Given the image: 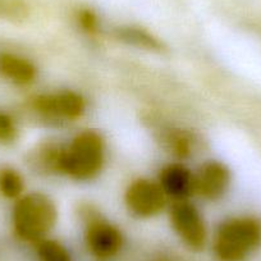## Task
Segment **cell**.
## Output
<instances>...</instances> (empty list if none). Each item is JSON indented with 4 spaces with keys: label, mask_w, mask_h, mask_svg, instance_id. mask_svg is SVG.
<instances>
[{
    "label": "cell",
    "mask_w": 261,
    "mask_h": 261,
    "mask_svg": "<svg viewBox=\"0 0 261 261\" xmlns=\"http://www.w3.org/2000/svg\"><path fill=\"white\" fill-rule=\"evenodd\" d=\"M160 186L167 195L177 201L186 200L195 191V177L180 164H170L160 173Z\"/></svg>",
    "instance_id": "9"
},
{
    "label": "cell",
    "mask_w": 261,
    "mask_h": 261,
    "mask_svg": "<svg viewBox=\"0 0 261 261\" xmlns=\"http://www.w3.org/2000/svg\"><path fill=\"white\" fill-rule=\"evenodd\" d=\"M125 204L137 217H154L164 207V191L162 186L149 179L135 180L125 192Z\"/></svg>",
    "instance_id": "5"
},
{
    "label": "cell",
    "mask_w": 261,
    "mask_h": 261,
    "mask_svg": "<svg viewBox=\"0 0 261 261\" xmlns=\"http://www.w3.org/2000/svg\"><path fill=\"white\" fill-rule=\"evenodd\" d=\"M261 245V223L253 218H234L219 227L215 253L222 261H243Z\"/></svg>",
    "instance_id": "3"
},
{
    "label": "cell",
    "mask_w": 261,
    "mask_h": 261,
    "mask_svg": "<svg viewBox=\"0 0 261 261\" xmlns=\"http://www.w3.org/2000/svg\"><path fill=\"white\" fill-rule=\"evenodd\" d=\"M18 136L14 120L6 113L0 112V144H12Z\"/></svg>",
    "instance_id": "15"
},
{
    "label": "cell",
    "mask_w": 261,
    "mask_h": 261,
    "mask_svg": "<svg viewBox=\"0 0 261 261\" xmlns=\"http://www.w3.org/2000/svg\"><path fill=\"white\" fill-rule=\"evenodd\" d=\"M57 222V207L44 193L34 192L18 200L13 210L17 236L24 241L40 242Z\"/></svg>",
    "instance_id": "2"
},
{
    "label": "cell",
    "mask_w": 261,
    "mask_h": 261,
    "mask_svg": "<svg viewBox=\"0 0 261 261\" xmlns=\"http://www.w3.org/2000/svg\"><path fill=\"white\" fill-rule=\"evenodd\" d=\"M170 220L177 234L192 250H201L206 242V228L201 215L193 205L180 200L170 212Z\"/></svg>",
    "instance_id": "4"
},
{
    "label": "cell",
    "mask_w": 261,
    "mask_h": 261,
    "mask_svg": "<svg viewBox=\"0 0 261 261\" xmlns=\"http://www.w3.org/2000/svg\"><path fill=\"white\" fill-rule=\"evenodd\" d=\"M0 76L18 86L32 84L36 68L30 60L11 53H0Z\"/></svg>",
    "instance_id": "10"
},
{
    "label": "cell",
    "mask_w": 261,
    "mask_h": 261,
    "mask_svg": "<svg viewBox=\"0 0 261 261\" xmlns=\"http://www.w3.org/2000/svg\"><path fill=\"white\" fill-rule=\"evenodd\" d=\"M40 261H71L68 251L57 241L41 240L37 245Z\"/></svg>",
    "instance_id": "14"
},
{
    "label": "cell",
    "mask_w": 261,
    "mask_h": 261,
    "mask_svg": "<svg viewBox=\"0 0 261 261\" xmlns=\"http://www.w3.org/2000/svg\"><path fill=\"white\" fill-rule=\"evenodd\" d=\"M165 144L170 152L178 158H187L193 146V139L190 134L182 129L169 130L164 137Z\"/></svg>",
    "instance_id": "12"
},
{
    "label": "cell",
    "mask_w": 261,
    "mask_h": 261,
    "mask_svg": "<svg viewBox=\"0 0 261 261\" xmlns=\"http://www.w3.org/2000/svg\"><path fill=\"white\" fill-rule=\"evenodd\" d=\"M80 23L85 31L95 32L97 30V19L95 14L90 11H84L80 14Z\"/></svg>",
    "instance_id": "16"
},
{
    "label": "cell",
    "mask_w": 261,
    "mask_h": 261,
    "mask_svg": "<svg viewBox=\"0 0 261 261\" xmlns=\"http://www.w3.org/2000/svg\"><path fill=\"white\" fill-rule=\"evenodd\" d=\"M117 37L122 40L123 42H127V44L137 47H142V49L151 50V51H162L163 50L162 42L156 37L141 29L123 27L117 31Z\"/></svg>",
    "instance_id": "11"
},
{
    "label": "cell",
    "mask_w": 261,
    "mask_h": 261,
    "mask_svg": "<svg viewBox=\"0 0 261 261\" xmlns=\"http://www.w3.org/2000/svg\"><path fill=\"white\" fill-rule=\"evenodd\" d=\"M230 182V173L219 162L205 163L195 175V191L207 200H218L224 195Z\"/></svg>",
    "instance_id": "8"
},
{
    "label": "cell",
    "mask_w": 261,
    "mask_h": 261,
    "mask_svg": "<svg viewBox=\"0 0 261 261\" xmlns=\"http://www.w3.org/2000/svg\"><path fill=\"white\" fill-rule=\"evenodd\" d=\"M35 110L53 117L76 119L85 112V100L81 95L72 91L40 95L32 101Z\"/></svg>",
    "instance_id": "7"
},
{
    "label": "cell",
    "mask_w": 261,
    "mask_h": 261,
    "mask_svg": "<svg viewBox=\"0 0 261 261\" xmlns=\"http://www.w3.org/2000/svg\"><path fill=\"white\" fill-rule=\"evenodd\" d=\"M23 179L17 170L12 168L0 169V192L8 199H17L23 191Z\"/></svg>",
    "instance_id": "13"
},
{
    "label": "cell",
    "mask_w": 261,
    "mask_h": 261,
    "mask_svg": "<svg viewBox=\"0 0 261 261\" xmlns=\"http://www.w3.org/2000/svg\"><path fill=\"white\" fill-rule=\"evenodd\" d=\"M90 217V214H87ZM87 247L99 258H109L120 250L122 233L110 223L97 217H90L86 230Z\"/></svg>",
    "instance_id": "6"
},
{
    "label": "cell",
    "mask_w": 261,
    "mask_h": 261,
    "mask_svg": "<svg viewBox=\"0 0 261 261\" xmlns=\"http://www.w3.org/2000/svg\"><path fill=\"white\" fill-rule=\"evenodd\" d=\"M104 163V141L95 130L77 135L68 146L63 147L59 172L79 180L94 178Z\"/></svg>",
    "instance_id": "1"
}]
</instances>
